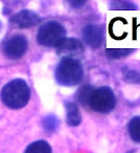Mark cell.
<instances>
[{
    "label": "cell",
    "instance_id": "1",
    "mask_svg": "<svg viewBox=\"0 0 140 153\" xmlns=\"http://www.w3.org/2000/svg\"><path fill=\"white\" fill-rule=\"evenodd\" d=\"M30 91L27 83L22 79L9 82L1 90V100L11 109L23 108L29 101Z\"/></svg>",
    "mask_w": 140,
    "mask_h": 153
},
{
    "label": "cell",
    "instance_id": "2",
    "mask_svg": "<svg viewBox=\"0 0 140 153\" xmlns=\"http://www.w3.org/2000/svg\"><path fill=\"white\" fill-rule=\"evenodd\" d=\"M55 76L60 85L77 86L83 80V66L79 60L65 57L57 64Z\"/></svg>",
    "mask_w": 140,
    "mask_h": 153
},
{
    "label": "cell",
    "instance_id": "3",
    "mask_svg": "<svg viewBox=\"0 0 140 153\" xmlns=\"http://www.w3.org/2000/svg\"><path fill=\"white\" fill-rule=\"evenodd\" d=\"M66 38V30L61 23L49 21L43 24L38 30L37 41L40 45L46 47H57Z\"/></svg>",
    "mask_w": 140,
    "mask_h": 153
},
{
    "label": "cell",
    "instance_id": "4",
    "mask_svg": "<svg viewBox=\"0 0 140 153\" xmlns=\"http://www.w3.org/2000/svg\"><path fill=\"white\" fill-rule=\"evenodd\" d=\"M89 105L92 110L98 113H109L116 105V98L110 87L102 86L92 91L89 99Z\"/></svg>",
    "mask_w": 140,
    "mask_h": 153
},
{
    "label": "cell",
    "instance_id": "5",
    "mask_svg": "<svg viewBox=\"0 0 140 153\" xmlns=\"http://www.w3.org/2000/svg\"><path fill=\"white\" fill-rule=\"evenodd\" d=\"M28 42L22 35H15L5 42L3 53L10 59H19L26 53Z\"/></svg>",
    "mask_w": 140,
    "mask_h": 153
},
{
    "label": "cell",
    "instance_id": "6",
    "mask_svg": "<svg viewBox=\"0 0 140 153\" xmlns=\"http://www.w3.org/2000/svg\"><path fill=\"white\" fill-rule=\"evenodd\" d=\"M104 27L102 25L90 24L83 28V38L88 46L97 48L104 42Z\"/></svg>",
    "mask_w": 140,
    "mask_h": 153
},
{
    "label": "cell",
    "instance_id": "7",
    "mask_svg": "<svg viewBox=\"0 0 140 153\" xmlns=\"http://www.w3.org/2000/svg\"><path fill=\"white\" fill-rule=\"evenodd\" d=\"M40 20V16L35 12L23 10L12 17L11 23L18 28H29L36 26Z\"/></svg>",
    "mask_w": 140,
    "mask_h": 153
},
{
    "label": "cell",
    "instance_id": "8",
    "mask_svg": "<svg viewBox=\"0 0 140 153\" xmlns=\"http://www.w3.org/2000/svg\"><path fill=\"white\" fill-rule=\"evenodd\" d=\"M57 53H63V55H68L69 58H72L73 56L81 55L84 53V46L75 38H65L61 42L59 46L55 47Z\"/></svg>",
    "mask_w": 140,
    "mask_h": 153
},
{
    "label": "cell",
    "instance_id": "9",
    "mask_svg": "<svg viewBox=\"0 0 140 153\" xmlns=\"http://www.w3.org/2000/svg\"><path fill=\"white\" fill-rule=\"evenodd\" d=\"M66 111H67L66 121H67L68 125L71 127H77L81 124L82 117L77 104L72 102H67L66 103Z\"/></svg>",
    "mask_w": 140,
    "mask_h": 153
},
{
    "label": "cell",
    "instance_id": "10",
    "mask_svg": "<svg viewBox=\"0 0 140 153\" xmlns=\"http://www.w3.org/2000/svg\"><path fill=\"white\" fill-rule=\"evenodd\" d=\"M24 153H51V148L45 140H37L28 145Z\"/></svg>",
    "mask_w": 140,
    "mask_h": 153
},
{
    "label": "cell",
    "instance_id": "11",
    "mask_svg": "<svg viewBox=\"0 0 140 153\" xmlns=\"http://www.w3.org/2000/svg\"><path fill=\"white\" fill-rule=\"evenodd\" d=\"M127 131L134 142L140 143V117H135L130 121Z\"/></svg>",
    "mask_w": 140,
    "mask_h": 153
},
{
    "label": "cell",
    "instance_id": "12",
    "mask_svg": "<svg viewBox=\"0 0 140 153\" xmlns=\"http://www.w3.org/2000/svg\"><path fill=\"white\" fill-rule=\"evenodd\" d=\"M111 7L113 10H117V11H134L137 10V5L134 4L131 1H112L111 2Z\"/></svg>",
    "mask_w": 140,
    "mask_h": 153
},
{
    "label": "cell",
    "instance_id": "13",
    "mask_svg": "<svg viewBox=\"0 0 140 153\" xmlns=\"http://www.w3.org/2000/svg\"><path fill=\"white\" fill-rule=\"evenodd\" d=\"M134 49H127V48H115V49H106V55L110 59H119V58L125 57L130 55Z\"/></svg>",
    "mask_w": 140,
    "mask_h": 153
},
{
    "label": "cell",
    "instance_id": "14",
    "mask_svg": "<svg viewBox=\"0 0 140 153\" xmlns=\"http://www.w3.org/2000/svg\"><path fill=\"white\" fill-rule=\"evenodd\" d=\"M93 90H94L93 88L90 87L89 85H85L83 88L80 89L79 92H77V100H79L83 105L89 104L90 96H91Z\"/></svg>",
    "mask_w": 140,
    "mask_h": 153
},
{
    "label": "cell",
    "instance_id": "15",
    "mask_svg": "<svg viewBox=\"0 0 140 153\" xmlns=\"http://www.w3.org/2000/svg\"><path fill=\"white\" fill-rule=\"evenodd\" d=\"M43 125H44V129L46 131H55V129L59 126V121L53 115H48L47 117L44 119V122H43Z\"/></svg>",
    "mask_w": 140,
    "mask_h": 153
},
{
    "label": "cell",
    "instance_id": "16",
    "mask_svg": "<svg viewBox=\"0 0 140 153\" xmlns=\"http://www.w3.org/2000/svg\"><path fill=\"white\" fill-rule=\"evenodd\" d=\"M125 78L127 82H132V83H136V82L140 81V76L137 71L135 70H130L125 74Z\"/></svg>",
    "mask_w": 140,
    "mask_h": 153
},
{
    "label": "cell",
    "instance_id": "17",
    "mask_svg": "<svg viewBox=\"0 0 140 153\" xmlns=\"http://www.w3.org/2000/svg\"><path fill=\"white\" fill-rule=\"evenodd\" d=\"M86 1H70V5L73 7H81L85 4Z\"/></svg>",
    "mask_w": 140,
    "mask_h": 153
},
{
    "label": "cell",
    "instance_id": "18",
    "mask_svg": "<svg viewBox=\"0 0 140 153\" xmlns=\"http://www.w3.org/2000/svg\"><path fill=\"white\" fill-rule=\"evenodd\" d=\"M0 27H1V24H0Z\"/></svg>",
    "mask_w": 140,
    "mask_h": 153
}]
</instances>
